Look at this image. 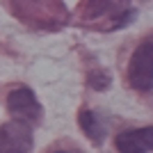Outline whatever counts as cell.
Returning <instances> with one entry per match:
<instances>
[{"instance_id": "1", "label": "cell", "mask_w": 153, "mask_h": 153, "mask_svg": "<svg viewBox=\"0 0 153 153\" xmlns=\"http://www.w3.org/2000/svg\"><path fill=\"white\" fill-rule=\"evenodd\" d=\"M128 82L137 91L153 89V44H142L128 64Z\"/></svg>"}, {"instance_id": "2", "label": "cell", "mask_w": 153, "mask_h": 153, "mask_svg": "<svg viewBox=\"0 0 153 153\" xmlns=\"http://www.w3.org/2000/svg\"><path fill=\"white\" fill-rule=\"evenodd\" d=\"M32 149V130L23 121L0 126V153H27Z\"/></svg>"}, {"instance_id": "3", "label": "cell", "mask_w": 153, "mask_h": 153, "mask_svg": "<svg viewBox=\"0 0 153 153\" xmlns=\"http://www.w3.org/2000/svg\"><path fill=\"white\" fill-rule=\"evenodd\" d=\"M7 108H9V114L23 123L34 121L39 117V103L32 94V89H27V87H16L7 96Z\"/></svg>"}, {"instance_id": "4", "label": "cell", "mask_w": 153, "mask_h": 153, "mask_svg": "<svg viewBox=\"0 0 153 153\" xmlns=\"http://www.w3.org/2000/svg\"><path fill=\"white\" fill-rule=\"evenodd\" d=\"M114 146L119 153H151L153 151V126L126 130L117 135Z\"/></svg>"}, {"instance_id": "5", "label": "cell", "mask_w": 153, "mask_h": 153, "mask_svg": "<svg viewBox=\"0 0 153 153\" xmlns=\"http://www.w3.org/2000/svg\"><path fill=\"white\" fill-rule=\"evenodd\" d=\"M78 121H80V126H82L85 135H87L94 144H101L103 137H105V133H103V128H101V123H98V119H96L94 112L82 110V112H80V117H78Z\"/></svg>"}, {"instance_id": "6", "label": "cell", "mask_w": 153, "mask_h": 153, "mask_svg": "<svg viewBox=\"0 0 153 153\" xmlns=\"http://www.w3.org/2000/svg\"><path fill=\"white\" fill-rule=\"evenodd\" d=\"M110 0H85L82 5V14L87 19H96V16H101L105 9H108Z\"/></svg>"}, {"instance_id": "7", "label": "cell", "mask_w": 153, "mask_h": 153, "mask_svg": "<svg viewBox=\"0 0 153 153\" xmlns=\"http://www.w3.org/2000/svg\"><path fill=\"white\" fill-rule=\"evenodd\" d=\"M91 82H94V87H96V89H103V87H105V85H108L110 80H108V78H103L101 73H98V76H96V80H91Z\"/></svg>"}, {"instance_id": "8", "label": "cell", "mask_w": 153, "mask_h": 153, "mask_svg": "<svg viewBox=\"0 0 153 153\" xmlns=\"http://www.w3.org/2000/svg\"><path fill=\"white\" fill-rule=\"evenodd\" d=\"M55 153H73V151H55Z\"/></svg>"}]
</instances>
